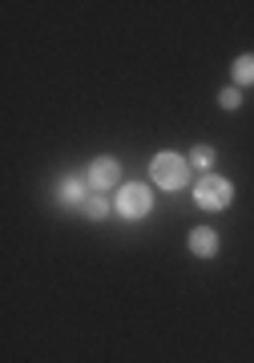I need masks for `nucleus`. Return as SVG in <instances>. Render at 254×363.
<instances>
[{
    "mask_svg": "<svg viewBox=\"0 0 254 363\" xmlns=\"http://www.w3.org/2000/svg\"><path fill=\"white\" fill-rule=\"evenodd\" d=\"M218 105H222V109H238V105H242V93L234 89V85H230V89L218 93Z\"/></svg>",
    "mask_w": 254,
    "mask_h": 363,
    "instance_id": "10",
    "label": "nucleus"
},
{
    "mask_svg": "<svg viewBox=\"0 0 254 363\" xmlns=\"http://www.w3.org/2000/svg\"><path fill=\"white\" fill-rule=\"evenodd\" d=\"M81 210H85L89 218H105V214H109V198H101V194H89Z\"/></svg>",
    "mask_w": 254,
    "mask_h": 363,
    "instance_id": "8",
    "label": "nucleus"
},
{
    "mask_svg": "<svg viewBox=\"0 0 254 363\" xmlns=\"http://www.w3.org/2000/svg\"><path fill=\"white\" fill-rule=\"evenodd\" d=\"M190 166H214V150H210V145H198V150H194L190 154Z\"/></svg>",
    "mask_w": 254,
    "mask_h": 363,
    "instance_id": "9",
    "label": "nucleus"
},
{
    "mask_svg": "<svg viewBox=\"0 0 254 363\" xmlns=\"http://www.w3.org/2000/svg\"><path fill=\"white\" fill-rule=\"evenodd\" d=\"M89 182L97 186V190H105V186H117L121 182V166H117L114 157H97L89 166Z\"/></svg>",
    "mask_w": 254,
    "mask_h": 363,
    "instance_id": "5",
    "label": "nucleus"
},
{
    "mask_svg": "<svg viewBox=\"0 0 254 363\" xmlns=\"http://www.w3.org/2000/svg\"><path fill=\"white\" fill-rule=\"evenodd\" d=\"M153 182L162 186V190H182L186 182H190V162L178 154H158L153 157Z\"/></svg>",
    "mask_w": 254,
    "mask_h": 363,
    "instance_id": "1",
    "label": "nucleus"
},
{
    "mask_svg": "<svg viewBox=\"0 0 254 363\" xmlns=\"http://www.w3.org/2000/svg\"><path fill=\"white\" fill-rule=\"evenodd\" d=\"M150 206H153V194L141 186V182L121 186V194H117V210H121V218H145Z\"/></svg>",
    "mask_w": 254,
    "mask_h": 363,
    "instance_id": "3",
    "label": "nucleus"
},
{
    "mask_svg": "<svg viewBox=\"0 0 254 363\" xmlns=\"http://www.w3.org/2000/svg\"><path fill=\"white\" fill-rule=\"evenodd\" d=\"M230 194H234V186L226 178H218V174H206L198 186H194V202L202 210H222L230 206Z\"/></svg>",
    "mask_w": 254,
    "mask_h": 363,
    "instance_id": "2",
    "label": "nucleus"
},
{
    "mask_svg": "<svg viewBox=\"0 0 254 363\" xmlns=\"http://www.w3.org/2000/svg\"><path fill=\"white\" fill-rule=\"evenodd\" d=\"M242 85H254V52L234 61V89H242Z\"/></svg>",
    "mask_w": 254,
    "mask_h": 363,
    "instance_id": "7",
    "label": "nucleus"
},
{
    "mask_svg": "<svg viewBox=\"0 0 254 363\" xmlns=\"http://www.w3.org/2000/svg\"><path fill=\"white\" fill-rule=\"evenodd\" d=\"M190 250L198 255V259H210V255H218V234L206 230V226H198V230L190 234Z\"/></svg>",
    "mask_w": 254,
    "mask_h": 363,
    "instance_id": "6",
    "label": "nucleus"
},
{
    "mask_svg": "<svg viewBox=\"0 0 254 363\" xmlns=\"http://www.w3.org/2000/svg\"><path fill=\"white\" fill-rule=\"evenodd\" d=\"M89 174H69V178L57 182V202L65 206H85V198H89Z\"/></svg>",
    "mask_w": 254,
    "mask_h": 363,
    "instance_id": "4",
    "label": "nucleus"
}]
</instances>
